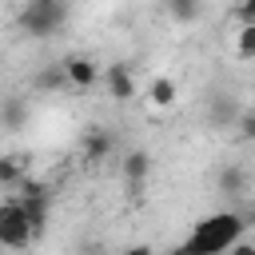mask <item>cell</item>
<instances>
[{
    "label": "cell",
    "mask_w": 255,
    "mask_h": 255,
    "mask_svg": "<svg viewBox=\"0 0 255 255\" xmlns=\"http://www.w3.org/2000/svg\"><path fill=\"white\" fill-rule=\"evenodd\" d=\"M239 24H255V0H239Z\"/></svg>",
    "instance_id": "e0dca14e"
},
{
    "label": "cell",
    "mask_w": 255,
    "mask_h": 255,
    "mask_svg": "<svg viewBox=\"0 0 255 255\" xmlns=\"http://www.w3.org/2000/svg\"><path fill=\"white\" fill-rule=\"evenodd\" d=\"M112 147H116V139H112L108 128H92V131L84 135V159H88V163H104V159L112 155Z\"/></svg>",
    "instance_id": "9c48e42d"
},
{
    "label": "cell",
    "mask_w": 255,
    "mask_h": 255,
    "mask_svg": "<svg viewBox=\"0 0 255 255\" xmlns=\"http://www.w3.org/2000/svg\"><path fill=\"white\" fill-rule=\"evenodd\" d=\"M32 239H36V235H32V227H28V219H24L20 199H4V203H0V247L24 251Z\"/></svg>",
    "instance_id": "3957f363"
},
{
    "label": "cell",
    "mask_w": 255,
    "mask_h": 255,
    "mask_svg": "<svg viewBox=\"0 0 255 255\" xmlns=\"http://www.w3.org/2000/svg\"><path fill=\"white\" fill-rule=\"evenodd\" d=\"M239 135H243V139H251V135H255V116H251L247 108L239 112Z\"/></svg>",
    "instance_id": "2e32d148"
},
{
    "label": "cell",
    "mask_w": 255,
    "mask_h": 255,
    "mask_svg": "<svg viewBox=\"0 0 255 255\" xmlns=\"http://www.w3.org/2000/svg\"><path fill=\"white\" fill-rule=\"evenodd\" d=\"M24 179V155H0V187H16Z\"/></svg>",
    "instance_id": "5bb4252c"
},
{
    "label": "cell",
    "mask_w": 255,
    "mask_h": 255,
    "mask_svg": "<svg viewBox=\"0 0 255 255\" xmlns=\"http://www.w3.org/2000/svg\"><path fill=\"white\" fill-rule=\"evenodd\" d=\"M147 175H151V155H147L143 147L128 151V155H124V183H128L131 191H139Z\"/></svg>",
    "instance_id": "52a82bcc"
},
{
    "label": "cell",
    "mask_w": 255,
    "mask_h": 255,
    "mask_svg": "<svg viewBox=\"0 0 255 255\" xmlns=\"http://www.w3.org/2000/svg\"><path fill=\"white\" fill-rule=\"evenodd\" d=\"M219 187H223V195L243 199V195H247V171H243V167H223V171H219Z\"/></svg>",
    "instance_id": "7c38bea8"
},
{
    "label": "cell",
    "mask_w": 255,
    "mask_h": 255,
    "mask_svg": "<svg viewBox=\"0 0 255 255\" xmlns=\"http://www.w3.org/2000/svg\"><path fill=\"white\" fill-rule=\"evenodd\" d=\"M20 207H24V219H28L32 235H40L48 227V211H52L48 191H20Z\"/></svg>",
    "instance_id": "8992f818"
},
{
    "label": "cell",
    "mask_w": 255,
    "mask_h": 255,
    "mask_svg": "<svg viewBox=\"0 0 255 255\" xmlns=\"http://www.w3.org/2000/svg\"><path fill=\"white\" fill-rule=\"evenodd\" d=\"M163 8H167V16H171V20H179V24H191V20H199V12H203V0H163Z\"/></svg>",
    "instance_id": "4fadbf2b"
},
{
    "label": "cell",
    "mask_w": 255,
    "mask_h": 255,
    "mask_svg": "<svg viewBox=\"0 0 255 255\" xmlns=\"http://www.w3.org/2000/svg\"><path fill=\"white\" fill-rule=\"evenodd\" d=\"M211 116H215V120H223V124H227V120H231V116H235V112H231V104H223V100H215V104H211Z\"/></svg>",
    "instance_id": "ac0fdd59"
},
{
    "label": "cell",
    "mask_w": 255,
    "mask_h": 255,
    "mask_svg": "<svg viewBox=\"0 0 255 255\" xmlns=\"http://www.w3.org/2000/svg\"><path fill=\"white\" fill-rule=\"evenodd\" d=\"M247 231V219L239 211H215V215H203L195 223V231L187 235V251L195 255H219V251H231V243H239V235Z\"/></svg>",
    "instance_id": "6da1fadb"
},
{
    "label": "cell",
    "mask_w": 255,
    "mask_h": 255,
    "mask_svg": "<svg viewBox=\"0 0 255 255\" xmlns=\"http://www.w3.org/2000/svg\"><path fill=\"white\" fill-rule=\"evenodd\" d=\"M64 64V76H68V88H76V92H88V88H96V80H100V64L92 60V56H64L60 60Z\"/></svg>",
    "instance_id": "277c9868"
},
{
    "label": "cell",
    "mask_w": 255,
    "mask_h": 255,
    "mask_svg": "<svg viewBox=\"0 0 255 255\" xmlns=\"http://www.w3.org/2000/svg\"><path fill=\"white\" fill-rule=\"evenodd\" d=\"M68 16H72L68 0H24V8L16 12V28L32 40H52L68 24Z\"/></svg>",
    "instance_id": "7a4b0ae2"
},
{
    "label": "cell",
    "mask_w": 255,
    "mask_h": 255,
    "mask_svg": "<svg viewBox=\"0 0 255 255\" xmlns=\"http://www.w3.org/2000/svg\"><path fill=\"white\" fill-rule=\"evenodd\" d=\"M104 84H108V96H112L116 104H131V100L139 96L135 76H131L128 64H108V68H104Z\"/></svg>",
    "instance_id": "5b68a950"
},
{
    "label": "cell",
    "mask_w": 255,
    "mask_h": 255,
    "mask_svg": "<svg viewBox=\"0 0 255 255\" xmlns=\"http://www.w3.org/2000/svg\"><path fill=\"white\" fill-rule=\"evenodd\" d=\"M28 124V100L24 96H4L0 100V128L4 131H20Z\"/></svg>",
    "instance_id": "30bf717a"
},
{
    "label": "cell",
    "mask_w": 255,
    "mask_h": 255,
    "mask_svg": "<svg viewBox=\"0 0 255 255\" xmlns=\"http://www.w3.org/2000/svg\"><path fill=\"white\" fill-rule=\"evenodd\" d=\"M175 100H179V88H175L171 76H155V80L147 84V104H151V108L163 112V108H171Z\"/></svg>",
    "instance_id": "8fae6325"
},
{
    "label": "cell",
    "mask_w": 255,
    "mask_h": 255,
    "mask_svg": "<svg viewBox=\"0 0 255 255\" xmlns=\"http://www.w3.org/2000/svg\"><path fill=\"white\" fill-rule=\"evenodd\" d=\"M235 56L247 64L255 56V24H239V40H235Z\"/></svg>",
    "instance_id": "9a60e30c"
},
{
    "label": "cell",
    "mask_w": 255,
    "mask_h": 255,
    "mask_svg": "<svg viewBox=\"0 0 255 255\" xmlns=\"http://www.w3.org/2000/svg\"><path fill=\"white\" fill-rule=\"evenodd\" d=\"M68 88V76H64V64L56 60V64H44L36 76H32V92H40V96H56V92H64Z\"/></svg>",
    "instance_id": "ba28073f"
}]
</instances>
